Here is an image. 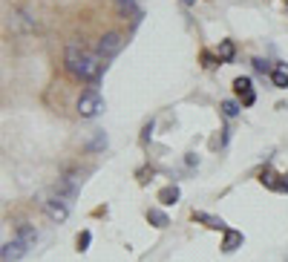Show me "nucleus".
I'll return each mask as SVG.
<instances>
[{
	"label": "nucleus",
	"instance_id": "nucleus-19",
	"mask_svg": "<svg viewBox=\"0 0 288 262\" xmlns=\"http://www.w3.org/2000/svg\"><path fill=\"white\" fill-rule=\"evenodd\" d=\"M256 101V93L254 90H251V93H248V95H242V104H245V107H251V104H254Z\"/></svg>",
	"mask_w": 288,
	"mask_h": 262
},
{
	"label": "nucleus",
	"instance_id": "nucleus-15",
	"mask_svg": "<svg viewBox=\"0 0 288 262\" xmlns=\"http://www.w3.org/2000/svg\"><path fill=\"white\" fill-rule=\"evenodd\" d=\"M104 147H107V135L98 130V132H96V138H93V141L87 144V150H104Z\"/></svg>",
	"mask_w": 288,
	"mask_h": 262
},
{
	"label": "nucleus",
	"instance_id": "nucleus-12",
	"mask_svg": "<svg viewBox=\"0 0 288 262\" xmlns=\"http://www.w3.org/2000/svg\"><path fill=\"white\" fill-rule=\"evenodd\" d=\"M159 202L161 205H176V202H179V187H176V185L164 187V190L159 193Z\"/></svg>",
	"mask_w": 288,
	"mask_h": 262
},
{
	"label": "nucleus",
	"instance_id": "nucleus-3",
	"mask_svg": "<svg viewBox=\"0 0 288 262\" xmlns=\"http://www.w3.org/2000/svg\"><path fill=\"white\" fill-rule=\"evenodd\" d=\"M121 46H124V40H121V35H118V32L104 35V37H101V43H98V58H101V61H107V58L118 55V52H121Z\"/></svg>",
	"mask_w": 288,
	"mask_h": 262
},
{
	"label": "nucleus",
	"instance_id": "nucleus-22",
	"mask_svg": "<svg viewBox=\"0 0 288 262\" xmlns=\"http://www.w3.org/2000/svg\"><path fill=\"white\" fill-rule=\"evenodd\" d=\"M182 3H188V6H191V3H193V0H182Z\"/></svg>",
	"mask_w": 288,
	"mask_h": 262
},
{
	"label": "nucleus",
	"instance_id": "nucleus-17",
	"mask_svg": "<svg viewBox=\"0 0 288 262\" xmlns=\"http://www.w3.org/2000/svg\"><path fill=\"white\" fill-rule=\"evenodd\" d=\"M90 242H93V233H90V230L78 233V251H87V248H90Z\"/></svg>",
	"mask_w": 288,
	"mask_h": 262
},
{
	"label": "nucleus",
	"instance_id": "nucleus-10",
	"mask_svg": "<svg viewBox=\"0 0 288 262\" xmlns=\"http://www.w3.org/2000/svg\"><path fill=\"white\" fill-rule=\"evenodd\" d=\"M147 222L156 225V228H167V225H170V216H167L164 210H159V207H150V210H147Z\"/></svg>",
	"mask_w": 288,
	"mask_h": 262
},
{
	"label": "nucleus",
	"instance_id": "nucleus-2",
	"mask_svg": "<svg viewBox=\"0 0 288 262\" xmlns=\"http://www.w3.org/2000/svg\"><path fill=\"white\" fill-rule=\"evenodd\" d=\"M101 112H104V98L98 95L96 90H90V93H84L78 98V115L81 118H96Z\"/></svg>",
	"mask_w": 288,
	"mask_h": 262
},
{
	"label": "nucleus",
	"instance_id": "nucleus-4",
	"mask_svg": "<svg viewBox=\"0 0 288 262\" xmlns=\"http://www.w3.org/2000/svg\"><path fill=\"white\" fill-rule=\"evenodd\" d=\"M46 213L55 219V222H64L66 216H69V199L64 196H52L46 202Z\"/></svg>",
	"mask_w": 288,
	"mask_h": 262
},
{
	"label": "nucleus",
	"instance_id": "nucleus-6",
	"mask_svg": "<svg viewBox=\"0 0 288 262\" xmlns=\"http://www.w3.org/2000/svg\"><path fill=\"white\" fill-rule=\"evenodd\" d=\"M26 251H29V248H26L20 239H12V242H6V245H3V262H18Z\"/></svg>",
	"mask_w": 288,
	"mask_h": 262
},
{
	"label": "nucleus",
	"instance_id": "nucleus-13",
	"mask_svg": "<svg viewBox=\"0 0 288 262\" xmlns=\"http://www.w3.org/2000/svg\"><path fill=\"white\" fill-rule=\"evenodd\" d=\"M233 55H236L233 40H219V61H233Z\"/></svg>",
	"mask_w": 288,
	"mask_h": 262
},
{
	"label": "nucleus",
	"instance_id": "nucleus-7",
	"mask_svg": "<svg viewBox=\"0 0 288 262\" xmlns=\"http://www.w3.org/2000/svg\"><path fill=\"white\" fill-rule=\"evenodd\" d=\"M193 219H196V222H202V225H208L211 230H225V219H222V216H213V213L196 210V213H193Z\"/></svg>",
	"mask_w": 288,
	"mask_h": 262
},
{
	"label": "nucleus",
	"instance_id": "nucleus-8",
	"mask_svg": "<svg viewBox=\"0 0 288 262\" xmlns=\"http://www.w3.org/2000/svg\"><path fill=\"white\" fill-rule=\"evenodd\" d=\"M242 242H245V236H242L239 230H225V239H222V251H225V254H233L236 248H242Z\"/></svg>",
	"mask_w": 288,
	"mask_h": 262
},
{
	"label": "nucleus",
	"instance_id": "nucleus-16",
	"mask_svg": "<svg viewBox=\"0 0 288 262\" xmlns=\"http://www.w3.org/2000/svg\"><path fill=\"white\" fill-rule=\"evenodd\" d=\"M222 112H225V118H233L239 112V104L236 101H222Z\"/></svg>",
	"mask_w": 288,
	"mask_h": 262
},
{
	"label": "nucleus",
	"instance_id": "nucleus-11",
	"mask_svg": "<svg viewBox=\"0 0 288 262\" xmlns=\"http://www.w3.org/2000/svg\"><path fill=\"white\" fill-rule=\"evenodd\" d=\"M18 239H20L26 248H35V242H38V230H35L32 225H20V228H18Z\"/></svg>",
	"mask_w": 288,
	"mask_h": 262
},
{
	"label": "nucleus",
	"instance_id": "nucleus-23",
	"mask_svg": "<svg viewBox=\"0 0 288 262\" xmlns=\"http://www.w3.org/2000/svg\"><path fill=\"white\" fill-rule=\"evenodd\" d=\"M286 12H288V3H286Z\"/></svg>",
	"mask_w": 288,
	"mask_h": 262
},
{
	"label": "nucleus",
	"instance_id": "nucleus-20",
	"mask_svg": "<svg viewBox=\"0 0 288 262\" xmlns=\"http://www.w3.org/2000/svg\"><path fill=\"white\" fill-rule=\"evenodd\" d=\"M118 3H121L124 12H127V9H135V0H118Z\"/></svg>",
	"mask_w": 288,
	"mask_h": 262
},
{
	"label": "nucleus",
	"instance_id": "nucleus-1",
	"mask_svg": "<svg viewBox=\"0 0 288 262\" xmlns=\"http://www.w3.org/2000/svg\"><path fill=\"white\" fill-rule=\"evenodd\" d=\"M66 69L72 75H78L81 81H96L98 75H101V58L93 55V52H87L84 46L72 43L66 49Z\"/></svg>",
	"mask_w": 288,
	"mask_h": 262
},
{
	"label": "nucleus",
	"instance_id": "nucleus-14",
	"mask_svg": "<svg viewBox=\"0 0 288 262\" xmlns=\"http://www.w3.org/2000/svg\"><path fill=\"white\" fill-rule=\"evenodd\" d=\"M233 90H236V95H248V93L254 90V87H251V78H245V75L236 78V81H233Z\"/></svg>",
	"mask_w": 288,
	"mask_h": 262
},
{
	"label": "nucleus",
	"instance_id": "nucleus-9",
	"mask_svg": "<svg viewBox=\"0 0 288 262\" xmlns=\"http://www.w3.org/2000/svg\"><path fill=\"white\" fill-rule=\"evenodd\" d=\"M271 81H274V87H277V90H286V87H288V64L274 66V72H271Z\"/></svg>",
	"mask_w": 288,
	"mask_h": 262
},
{
	"label": "nucleus",
	"instance_id": "nucleus-18",
	"mask_svg": "<svg viewBox=\"0 0 288 262\" xmlns=\"http://www.w3.org/2000/svg\"><path fill=\"white\" fill-rule=\"evenodd\" d=\"M254 69H256V72H274L271 64H268L265 58H254Z\"/></svg>",
	"mask_w": 288,
	"mask_h": 262
},
{
	"label": "nucleus",
	"instance_id": "nucleus-21",
	"mask_svg": "<svg viewBox=\"0 0 288 262\" xmlns=\"http://www.w3.org/2000/svg\"><path fill=\"white\" fill-rule=\"evenodd\" d=\"M202 61H205V66H213V55H208V52H205V55H202Z\"/></svg>",
	"mask_w": 288,
	"mask_h": 262
},
{
	"label": "nucleus",
	"instance_id": "nucleus-5",
	"mask_svg": "<svg viewBox=\"0 0 288 262\" xmlns=\"http://www.w3.org/2000/svg\"><path fill=\"white\" fill-rule=\"evenodd\" d=\"M78 187H81V179H78V176H64V179H58V185H55V193L72 202V199L78 196Z\"/></svg>",
	"mask_w": 288,
	"mask_h": 262
}]
</instances>
